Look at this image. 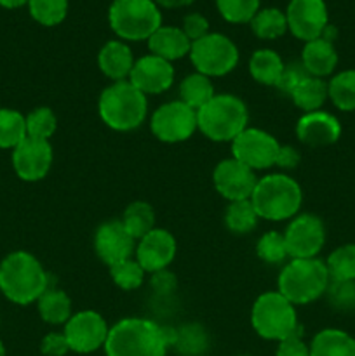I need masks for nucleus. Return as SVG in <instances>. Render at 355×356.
Wrapping results in <instances>:
<instances>
[{"label":"nucleus","instance_id":"nucleus-25","mask_svg":"<svg viewBox=\"0 0 355 356\" xmlns=\"http://www.w3.org/2000/svg\"><path fill=\"white\" fill-rule=\"evenodd\" d=\"M284 61L271 49H260L249 59L251 76L261 86L277 87L284 72Z\"/></svg>","mask_w":355,"mask_h":356},{"label":"nucleus","instance_id":"nucleus-7","mask_svg":"<svg viewBox=\"0 0 355 356\" xmlns=\"http://www.w3.org/2000/svg\"><path fill=\"white\" fill-rule=\"evenodd\" d=\"M251 323L256 334L268 341H284L301 334L298 315L292 302L281 292H265L254 301L251 312Z\"/></svg>","mask_w":355,"mask_h":356},{"label":"nucleus","instance_id":"nucleus-5","mask_svg":"<svg viewBox=\"0 0 355 356\" xmlns=\"http://www.w3.org/2000/svg\"><path fill=\"white\" fill-rule=\"evenodd\" d=\"M247 106L233 94H216L207 104L197 110L198 131L216 143H232L247 129Z\"/></svg>","mask_w":355,"mask_h":356},{"label":"nucleus","instance_id":"nucleus-41","mask_svg":"<svg viewBox=\"0 0 355 356\" xmlns=\"http://www.w3.org/2000/svg\"><path fill=\"white\" fill-rule=\"evenodd\" d=\"M327 301L338 312L355 309V280H331L327 285Z\"/></svg>","mask_w":355,"mask_h":356},{"label":"nucleus","instance_id":"nucleus-48","mask_svg":"<svg viewBox=\"0 0 355 356\" xmlns=\"http://www.w3.org/2000/svg\"><path fill=\"white\" fill-rule=\"evenodd\" d=\"M159 6L166 7V9H174V7H184L188 3H191L194 0H155Z\"/></svg>","mask_w":355,"mask_h":356},{"label":"nucleus","instance_id":"nucleus-12","mask_svg":"<svg viewBox=\"0 0 355 356\" xmlns=\"http://www.w3.org/2000/svg\"><path fill=\"white\" fill-rule=\"evenodd\" d=\"M284 238L291 259H313L326 243V228L317 216L299 214L289 222Z\"/></svg>","mask_w":355,"mask_h":356},{"label":"nucleus","instance_id":"nucleus-34","mask_svg":"<svg viewBox=\"0 0 355 356\" xmlns=\"http://www.w3.org/2000/svg\"><path fill=\"white\" fill-rule=\"evenodd\" d=\"M251 28L258 38L274 40L287 31V19L285 14L278 9H261L251 19Z\"/></svg>","mask_w":355,"mask_h":356},{"label":"nucleus","instance_id":"nucleus-14","mask_svg":"<svg viewBox=\"0 0 355 356\" xmlns=\"http://www.w3.org/2000/svg\"><path fill=\"white\" fill-rule=\"evenodd\" d=\"M52 165V146L45 139L24 138L13 149V167L17 177L26 183L44 179Z\"/></svg>","mask_w":355,"mask_h":356},{"label":"nucleus","instance_id":"nucleus-35","mask_svg":"<svg viewBox=\"0 0 355 356\" xmlns=\"http://www.w3.org/2000/svg\"><path fill=\"white\" fill-rule=\"evenodd\" d=\"M331 280H355V245L347 243L329 254L326 261Z\"/></svg>","mask_w":355,"mask_h":356},{"label":"nucleus","instance_id":"nucleus-2","mask_svg":"<svg viewBox=\"0 0 355 356\" xmlns=\"http://www.w3.org/2000/svg\"><path fill=\"white\" fill-rule=\"evenodd\" d=\"M49 289V275L30 252L16 250L0 263V292L10 302L28 306L37 302Z\"/></svg>","mask_w":355,"mask_h":356},{"label":"nucleus","instance_id":"nucleus-38","mask_svg":"<svg viewBox=\"0 0 355 356\" xmlns=\"http://www.w3.org/2000/svg\"><path fill=\"white\" fill-rule=\"evenodd\" d=\"M145 273L146 271L132 257L110 268V275L113 278L115 285L120 287L122 291H136V289L141 287L143 280H145Z\"/></svg>","mask_w":355,"mask_h":356},{"label":"nucleus","instance_id":"nucleus-24","mask_svg":"<svg viewBox=\"0 0 355 356\" xmlns=\"http://www.w3.org/2000/svg\"><path fill=\"white\" fill-rule=\"evenodd\" d=\"M312 356H355V339L340 329H324L310 344Z\"/></svg>","mask_w":355,"mask_h":356},{"label":"nucleus","instance_id":"nucleus-19","mask_svg":"<svg viewBox=\"0 0 355 356\" xmlns=\"http://www.w3.org/2000/svg\"><path fill=\"white\" fill-rule=\"evenodd\" d=\"M129 82L141 90L145 96L150 94H162L174 82V68L169 61L155 54L143 56L136 59Z\"/></svg>","mask_w":355,"mask_h":356},{"label":"nucleus","instance_id":"nucleus-30","mask_svg":"<svg viewBox=\"0 0 355 356\" xmlns=\"http://www.w3.org/2000/svg\"><path fill=\"white\" fill-rule=\"evenodd\" d=\"M171 346L176 348L183 356H200L209 348L207 334L197 323H188L181 329L173 330Z\"/></svg>","mask_w":355,"mask_h":356},{"label":"nucleus","instance_id":"nucleus-49","mask_svg":"<svg viewBox=\"0 0 355 356\" xmlns=\"http://www.w3.org/2000/svg\"><path fill=\"white\" fill-rule=\"evenodd\" d=\"M30 0H0V6L6 7V9H17V7H23Z\"/></svg>","mask_w":355,"mask_h":356},{"label":"nucleus","instance_id":"nucleus-15","mask_svg":"<svg viewBox=\"0 0 355 356\" xmlns=\"http://www.w3.org/2000/svg\"><path fill=\"white\" fill-rule=\"evenodd\" d=\"M291 33L299 40H315L327 28V7L324 0H291L285 10Z\"/></svg>","mask_w":355,"mask_h":356},{"label":"nucleus","instance_id":"nucleus-43","mask_svg":"<svg viewBox=\"0 0 355 356\" xmlns=\"http://www.w3.org/2000/svg\"><path fill=\"white\" fill-rule=\"evenodd\" d=\"M209 30V23L202 14L194 13V14H188L183 21V31L191 42L198 40V38L205 37Z\"/></svg>","mask_w":355,"mask_h":356},{"label":"nucleus","instance_id":"nucleus-11","mask_svg":"<svg viewBox=\"0 0 355 356\" xmlns=\"http://www.w3.org/2000/svg\"><path fill=\"white\" fill-rule=\"evenodd\" d=\"M281 143L261 129L247 127L232 141L233 159L253 170L270 169L275 165Z\"/></svg>","mask_w":355,"mask_h":356},{"label":"nucleus","instance_id":"nucleus-23","mask_svg":"<svg viewBox=\"0 0 355 356\" xmlns=\"http://www.w3.org/2000/svg\"><path fill=\"white\" fill-rule=\"evenodd\" d=\"M150 52L166 61H176L190 54L191 40L184 35L183 30L176 26H160L148 38Z\"/></svg>","mask_w":355,"mask_h":356},{"label":"nucleus","instance_id":"nucleus-37","mask_svg":"<svg viewBox=\"0 0 355 356\" xmlns=\"http://www.w3.org/2000/svg\"><path fill=\"white\" fill-rule=\"evenodd\" d=\"M56 127H58V120H56V115L51 108H35L33 111H30L26 115L28 138L45 139V141H49V138H52V134L56 132Z\"/></svg>","mask_w":355,"mask_h":356},{"label":"nucleus","instance_id":"nucleus-28","mask_svg":"<svg viewBox=\"0 0 355 356\" xmlns=\"http://www.w3.org/2000/svg\"><path fill=\"white\" fill-rule=\"evenodd\" d=\"M180 96L187 106L191 110H200L204 104H207L214 94V87L209 76L202 75V73H191V75L184 76L183 82L180 83Z\"/></svg>","mask_w":355,"mask_h":356},{"label":"nucleus","instance_id":"nucleus-21","mask_svg":"<svg viewBox=\"0 0 355 356\" xmlns=\"http://www.w3.org/2000/svg\"><path fill=\"white\" fill-rule=\"evenodd\" d=\"M97 63L104 76H108L113 82H122L129 79L134 66V56L129 45L120 40H110L101 47Z\"/></svg>","mask_w":355,"mask_h":356},{"label":"nucleus","instance_id":"nucleus-26","mask_svg":"<svg viewBox=\"0 0 355 356\" xmlns=\"http://www.w3.org/2000/svg\"><path fill=\"white\" fill-rule=\"evenodd\" d=\"M289 96L292 97L296 106L305 111V113L317 111L322 108V104L329 97V94H327V82H324L322 79H317V76L308 75L294 87V90Z\"/></svg>","mask_w":355,"mask_h":356},{"label":"nucleus","instance_id":"nucleus-50","mask_svg":"<svg viewBox=\"0 0 355 356\" xmlns=\"http://www.w3.org/2000/svg\"><path fill=\"white\" fill-rule=\"evenodd\" d=\"M0 356H7V353H6V346H3L2 341H0Z\"/></svg>","mask_w":355,"mask_h":356},{"label":"nucleus","instance_id":"nucleus-4","mask_svg":"<svg viewBox=\"0 0 355 356\" xmlns=\"http://www.w3.org/2000/svg\"><path fill=\"white\" fill-rule=\"evenodd\" d=\"M251 202L260 219L285 221L298 214L303 204V190L298 181L285 174H270L258 179Z\"/></svg>","mask_w":355,"mask_h":356},{"label":"nucleus","instance_id":"nucleus-29","mask_svg":"<svg viewBox=\"0 0 355 356\" xmlns=\"http://www.w3.org/2000/svg\"><path fill=\"white\" fill-rule=\"evenodd\" d=\"M122 225L134 240H141L155 228V212L146 202H132L122 216Z\"/></svg>","mask_w":355,"mask_h":356},{"label":"nucleus","instance_id":"nucleus-3","mask_svg":"<svg viewBox=\"0 0 355 356\" xmlns=\"http://www.w3.org/2000/svg\"><path fill=\"white\" fill-rule=\"evenodd\" d=\"M100 117L110 129L118 132L134 131L145 122L148 99L129 80L113 82L100 96Z\"/></svg>","mask_w":355,"mask_h":356},{"label":"nucleus","instance_id":"nucleus-32","mask_svg":"<svg viewBox=\"0 0 355 356\" xmlns=\"http://www.w3.org/2000/svg\"><path fill=\"white\" fill-rule=\"evenodd\" d=\"M327 94L341 111H355V70H345L327 82Z\"/></svg>","mask_w":355,"mask_h":356},{"label":"nucleus","instance_id":"nucleus-17","mask_svg":"<svg viewBox=\"0 0 355 356\" xmlns=\"http://www.w3.org/2000/svg\"><path fill=\"white\" fill-rule=\"evenodd\" d=\"M134 242L136 240L129 235L122 221L111 219V221L100 225V228L96 229L94 250H96L97 257L108 268H111L115 264L122 263V261L131 259V256L136 250Z\"/></svg>","mask_w":355,"mask_h":356},{"label":"nucleus","instance_id":"nucleus-33","mask_svg":"<svg viewBox=\"0 0 355 356\" xmlns=\"http://www.w3.org/2000/svg\"><path fill=\"white\" fill-rule=\"evenodd\" d=\"M258 219H260V216H258L251 200L230 202V205L226 207L225 225L232 233L244 235V233L253 232L258 225Z\"/></svg>","mask_w":355,"mask_h":356},{"label":"nucleus","instance_id":"nucleus-40","mask_svg":"<svg viewBox=\"0 0 355 356\" xmlns=\"http://www.w3.org/2000/svg\"><path fill=\"white\" fill-rule=\"evenodd\" d=\"M256 254L261 261L268 264H281L284 263L285 257L289 256L287 245H285L284 235L277 232H268L258 240Z\"/></svg>","mask_w":355,"mask_h":356},{"label":"nucleus","instance_id":"nucleus-8","mask_svg":"<svg viewBox=\"0 0 355 356\" xmlns=\"http://www.w3.org/2000/svg\"><path fill=\"white\" fill-rule=\"evenodd\" d=\"M108 19L124 40H148L162 26V14L153 0H115Z\"/></svg>","mask_w":355,"mask_h":356},{"label":"nucleus","instance_id":"nucleus-39","mask_svg":"<svg viewBox=\"0 0 355 356\" xmlns=\"http://www.w3.org/2000/svg\"><path fill=\"white\" fill-rule=\"evenodd\" d=\"M216 6L228 23H251L260 10V0H216Z\"/></svg>","mask_w":355,"mask_h":356},{"label":"nucleus","instance_id":"nucleus-36","mask_svg":"<svg viewBox=\"0 0 355 356\" xmlns=\"http://www.w3.org/2000/svg\"><path fill=\"white\" fill-rule=\"evenodd\" d=\"M31 17L44 26H56L68 13V0H30L28 2Z\"/></svg>","mask_w":355,"mask_h":356},{"label":"nucleus","instance_id":"nucleus-16","mask_svg":"<svg viewBox=\"0 0 355 356\" xmlns=\"http://www.w3.org/2000/svg\"><path fill=\"white\" fill-rule=\"evenodd\" d=\"M212 183H214L216 191L226 200H251L258 184V177L253 169L232 156L216 165L214 172H212Z\"/></svg>","mask_w":355,"mask_h":356},{"label":"nucleus","instance_id":"nucleus-44","mask_svg":"<svg viewBox=\"0 0 355 356\" xmlns=\"http://www.w3.org/2000/svg\"><path fill=\"white\" fill-rule=\"evenodd\" d=\"M40 350L45 356H65L70 351V346L66 343L65 334L52 332L42 339Z\"/></svg>","mask_w":355,"mask_h":356},{"label":"nucleus","instance_id":"nucleus-18","mask_svg":"<svg viewBox=\"0 0 355 356\" xmlns=\"http://www.w3.org/2000/svg\"><path fill=\"white\" fill-rule=\"evenodd\" d=\"M176 250V238L167 229L153 228L139 240L136 247V261L146 273H159L173 263Z\"/></svg>","mask_w":355,"mask_h":356},{"label":"nucleus","instance_id":"nucleus-27","mask_svg":"<svg viewBox=\"0 0 355 356\" xmlns=\"http://www.w3.org/2000/svg\"><path fill=\"white\" fill-rule=\"evenodd\" d=\"M38 313H40L42 320L51 325H61L66 323L72 316V301L68 296L58 289L49 287L40 299L37 301Z\"/></svg>","mask_w":355,"mask_h":356},{"label":"nucleus","instance_id":"nucleus-13","mask_svg":"<svg viewBox=\"0 0 355 356\" xmlns=\"http://www.w3.org/2000/svg\"><path fill=\"white\" fill-rule=\"evenodd\" d=\"M106 320L96 312L75 313L70 316L68 322L65 323V337L70 350L75 353H93V351L104 348L108 337Z\"/></svg>","mask_w":355,"mask_h":356},{"label":"nucleus","instance_id":"nucleus-9","mask_svg":"<svg viewBox=\"0 0 355 356\" xmlns=\"http://www.w3.org/2000/svg\"><path fill=\"white\" fill-rule=\"evenodd\" d=\"M191 65L205 76H223L232 72L239 63V49L221 33H207L191 42Z\"/></svg>","mask_w":355,"mask_h":356},{"label":"nucleus","instance_id":"nucleus-1","mask_svg":"<svg viewBox=\"0 0 355 356\" xmlns=\"http://www.w3.org/2000/svg\"><path fill=\"white\" fill-rule=\"evenodd\" d=\"M173 330L148 318H124L108 330L106 356H166Z\"/></svg>","mask_w":355,"mask_h":356},{"label":"nucleus","instance_id":"nucleus-31","mask_svg":"<svg viewBox=\"0 0 355 356\" xmlns=\"http://www.w3.org/2000/svg\"><path fill=\"white\" fill-rule=\"evenodd\" d=\"M26 138V117L17 110L0 108V148L14 149Z\"/></svg>","mask_w":355,"mask_h":356},{"label":"nucleus","instance_id":"nucleus-6","mask_svg":"<svg viewBox=\"0 0 355 356\" xmlns=\"http://www.w3.org/2000/svg\"><path fill=\"white\" fill-rule=\"evenodd\" d=\"M331 278L326 263L313 259H291L278 275V292L292 305H310L322 298Z\"/></svg>","mask_w":355,"mask_h":356},{"label":"nucleus","instance_id":"nucleus-47","mask_svg":"<svg viewBox=\"0 0 355 356\" xmlns=\"http://www.w3.org/2000/svg\"><path fill=\"white\" fill-rule=\"evenodd\" d=\"M152 285L155 291H159L160 294H164V292H171L174 287H176V280H174L173 275L167 273V271L164 270V271H159V273H153Z\"/></svg>","mask_w":355,"mask_h":356},{"label":"nucleus","instance_id":"nucleus-46","mask_svg":"<svg viewBox=\"0 0 355 356\" xmlns=\"http://www.w3.org/2000/svg\"><path fill=\"white\" fill-rule=\"evenodd\" d=\"M299 153L298 149L292 148V146H282L278 148L277 159H275V165L281 167V169H294L299 163Z\"/></svg>","mask_w":355,"mask_h":356},{"label":"nucleus","instance_id":"nucleus-42","mask_svg":"<svg viewBox=\"0 0 355 356\" xmlns=\"http://www.w3.org/2000/svg\"><path fill=\"white\" fill-rule=\"evenodd\" d=\"M305 76H308L306 70L303 68L301 63H289L284 66V72H282L281 82H278V89L285 94H291L294 90V87L301 82Z\"/></svg>","mask_w":355,"mask_h":356},{"label":"nucleus","instance_id":"nucleus-10","mask_svg":"<svg viewBox=\"0 0 355 356\" xmlns=\"http://www.w3.org/2000/svg\"><path fill=\"white\" fill-rule=\"evenodd\" d=\"M153 136L162 143H183L197 131V111L183 101H171L157 108L150 120Z\"/></svg>","mask_w":355,"mask_h":356},{"label":"nucleus","instance_id":"nucleus-45","mask_svg":"<svg viewBox=\"0 0 355 356\" xmlns=\"http://www.w3.org/2000/svg\"><path fill=\"white\" fill-rule=\"evenodd\" d=\"M275 356H312L310 355V346L301 341V334L291 336L287 339L281 341Z\"/></svg>","mask_w":355,"mask_h":356},{"label":"nucleus","instance_id":"nucleus-22","mask_svg":"<svg viewBox=\"0 0 355 356\" xmlns=\"http://www.w3.org/2000/svg\"><path fill=\"white\" fill-rule=\"evenodd\" d=\"M301 65L308 75L317 79L331 75L338 65V52L333 42L322 37L306 42L301 52Z\"/></svg>","mask_w":355,"mask_h":356},{"label":"nucleus","instance_id":"nucleus-20","mask_svg":"<svg viewBox=\"0 0 355 356\" xmlns=\"http://www.w3.org/2000/svg\"><path fill=\"white\" fill-rule=\"evenodd\" d=\"M296 136L308 146H329L340 139L341 124L334 115L317 110L305 113L296 124Z\"/></svg>","mask_w":355,"mask_h":356}]
</instances>
